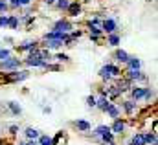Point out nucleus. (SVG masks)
Returning a JSON list of instances; mask_svg holds the SVG:
<instances>
[{
	"instance_id": "nucleus-23",
	"label": "nucleus",
	"mask_w": 158,
	"mask_h": 145,
	"mask_svg": "<svg viewBox=\"0 0 158 145\" xmlns=\"http://www.w3.org/2000/svg\"><path fill=\"white\" fill-rule=\"evenodd\" d=\"M131 143H134V145H145V143H143V134H140V132H136V134L132 136V140H131Z\"/></svg>"
},
{
	"instance_id": "nucleus-4",
	"label": "nucleus",
	"mask_w": 158,
	"mask_h": 145,
	"mask_svg": "<svg viewBox=\"0 0 158 145\" xmlns=\"http://www.w3.org/2000/svg\"><path fill=\"white\" fill-rule=\"evenodd\" d=\"M0 66H2L4 70H15V68L20 66V61H19V59H11V57H7L6 61H2Z\"/></svg>"
},
{
	"instance_id": "nucleus-39",
	"label": "nucleus",
	"mask_w": 158,
	"mask_h": 145,
	"mask_svg": "<svg viewBox=\"0 0 158 145\" xmlns=\"http://www.w3.org/2000/svg\"><path fill=\"white\" fill-rule=\"evenodd\" d=\"M55 0H44V4H53Z\"/></svg>"
},
{
	"instance_id": "nucleus-9",
	"label": "nucleus",
	"mask_w": 158,
	"mask_h": 145,
	"mask_svg": "<svg viewBox=\"0 0 158 145\" xmlns=\"http://www.w3.org/2000/svg\"><path fill=\"white\" fill-rule=\"evenodd\" d=\"M66 11H68V15H70V17H77L79 11H81L79 2H70V4H68V7H66Z\"/></svg>"
},
{
	"instance_id": "nucleus-25",
	"label": "nucleus",
	"mask_w": 158,
	"mask_h": 145,
	"mask_svg": "<svg viewBox=\"0 0 158 145\" xmlns=\"http://www.w3.org/2000/svg\"><path fill=\"white\" fill-rule=\"evenodd\" d=\"M110 46H118L119 44V35H116V33H109V40H107Z\"/></svg>"
},
{
	"instance_id": "nucleus-3",
	"label": "nucleus",
	"mask_w": 158,
	"mask_h": 145,
	"mask_svg": "<svg viewBox=\"0 0 158 145\" xmlns=\"http://www.w3.org/2000/svg\"><path fill=\"white\" fill-rule=\"evenodd\" d=\"M101 28H103V31H107V33H114L116 28H118V24H116L114 19H107V20L101 22Z\"/></svg>"
},
{
	"instance_id": "nucleus-34",
	"label": "nucleus",
	"mask_w": 158,
	"mask_h": 145,
	"mask_svg": "<svg viewBox=\"0 0 158 145\" xmlns=\"http://www.w3.org/2000/svg\"><path fill=\"white\" fill-rule=\"evenodd\" d=\"M86 105H88V107H96V97H94V96H88V97H86Z\"/></svg>"
},
{
	"instance_id": "nucleus-33",
	"label": "nucleus",
	"mask_w": 158,
	"mask_h": 145,
	"mask_svg": "<svg viewBox=\"0 0 158 145\" xmlns=\"http://www.w3.org/2000/svg\"><path fill=\"white\" fill-rule=\"evenodd\" d=\"M44 68H46V70H52V72H59V70H61V66H57V64H46Z\"/></svg>"
},
{
	"instance_id": "nucleus-14",
	"label": "nucleus",
	"mask_w": 158,
	"mask_h": 145,
	"mask_svg": "<svg viewBox=\"0 0 158 145\" xmlns=\"http://www.w3.org/2000/svg\"><path fill=\"white\" fill-rule=\"evenodd\" d=\"M74 125L77 127L79 130H83V132H88V130H90V123H88V121H85V119H77Z\"/></svg>"
},
{
	"instance_id": "nucleus-32",
	"label": "nucleus",
	"mask_w": 158,
	"mask_h": 145,
	"mask_svg": "<svg viewBox=\"0 0 158 145\" xmlns=\"http://www.w3.org/2000/svg\"><path fill=\"white\" fill-rule=\"evenodd\" d=\"M7 19H9V17L0 15V28H7Z\"/></svg>"
},
{
	"instance_id": "nucleus-36",
	"label": "nucleus",
	"mask_w": 158,
	"mask_h": 145,
	"mask_svg": "<svg viewBox=\"0 0 158 145\" xmlns=\"http://www.w3.org/2000/svg\"><path fill=\"white\" fill-rule=\"evenodd\" d=\"M55 59H57V61H61V63H63V61H68V59H70V57H68V55H64V53H59V55H57V57H55Z\"/></svg>"
},
{
	"instance_id": "nucleus-6",
	"label": "nucleus",
	"mask_w": 158,
	"mask_h": 145,
	"mask_svg": "<svg viewBox=\"0 0 158 145\" xmlns=\"http://www.w3.org/2000/svg\"><path fill=\"white\" fill-rule=\"evenodd\" d=\"M53 30H55V31H63V33H68V31L72 30V24H70L68 20H59V22H55Z\"/></svg>"
},
{
	"instance_id": "nucleus-20",
	"label": "nucleus",
	"mask_w": 158,
	"mask_h": 145,
	"mask_svg": "<svg viewBox=\"0 0 158 145\" xmlns=\"http://www.w3.org/2000/svg\"><path fill=\"white\" fill-rule=\"evenodd\" d=\"M105 112H107V114H109L110 118H114V119H116V118H118V116H119V110L116 109L114 105H110V103H109V107L105 109Z\"/></svg>"
},
{
	"instance_id": "nucleus-35",
	"label": "nucleus",
	"mask_w": 158,
	"mask_h": 145,
	"mask_svg": "<svg viewBox=\"0 0 158 145\" xmlns=\"http://www.w3.org/2000/svg\"><path fill=\"white\" fill-rule=\"evenodd\" d=\"M61 138H63V130H61V132H57V136H55V138L52 140V143H53V145H59V142H61Z\"/></svg>"
},
{
	"instance_id": "nucleus-31",
	"label": "nucleus",
	"mask_w": 158,
	"mask_h": 145,
	"mask_svg": "<svg viewBox=\"0 0 158 145\" xmlns=\"http://www.w3.org/2000/svg\"><path fill=\"white\" fill-rule=\"evenodd\" d=\"M9 55H11V52H9V50H0V61H6Z\"/></svg>"
},
{
	"instance_id": "nucleus-1",
	"label": "nucleus",
	"mask_w": 158,
	"mask_h": 145,
	"mask_svg": "<svg viewBox=\"0 0 158 145\" xmlns=\"http://www.w3.org/2000/svg\"><path fill=\"white\" fill-rule=\"evenodd\" d=\"M26 64H28V66H40V68H44V66H46V61H44V59L40 57L39 48L31 50V53H30V57H28Z\"/></svg>"
},
{
	"instance_id": "nucleus-26",
	"label": "nucleus",
	"mask_w": 158,
	"mask_h": 145,
	"mask_svg": "<svg viewBox=\"0 0 158 145\" xmlns=\"http://www.w3.org/2000/svg\"><path fill=\"white\" fill-rule=\"evenodd\" d=\"M88 28H90L92 37H99V35H101V28H99V26H94V24H90V22H88Z\"/></svg>"
},
{
	"instance_id": "nucleus-16",
	"label": "nucleus",
	"mask_w": 158,
	"mask_h": 145,
	"mask_svg": "<svg viewBox=\"0 0 158 145\" xmlns=\"http://www.w3.org/2000/svg\"><path fill=\"white\" fill-rule=\"evenodd\" d=\"M24 134H26V138H28V140H37V138H39V130H37V129H33V127H28Z\"/></svg>"
},
{
	"instance_id": "nucleus-13",
	"label": "nucleus",
	"mask_w": 158,
	"mask_h": 145,
	"mask_svg": "<svg viewBox=\"0 0 158 145\" xmlns=\"http://www.w3.org/2000/svg\"><path fill=\"white\" fill-rule=\"evenodd\" d=\"M143 143L145 145H156V134H155V132L143 134Z\"/></svg>"
},
{
	"instance_id": "nucleus-29",
	"label": "nucleus",
	"mask_w": 158,
	"mask_h": 145,
	"mask_svg": "<svg viewBox=\"0 0 158 145\" xmlns=\"http://www.w3.org/2000/svg\"><path fill=\"white\" fill-rule=\"evenodd\" d=\"M53 4H55L59 9H66V7H68V4H70V0H55Z\"/></svg>"
},
{
	"instance_id": "nucleus-40",
	"label": "nucleus",
	"mask_w": 158,
	"mask_h": 145,
	"mask_svg": "<svg viewBox=\"0 0 158 145\" xmlns=\"http://www.w3.org/2000/svg\"><path fill=\"white\" fill-rule=\"evenodd\" d=\"M129 145H134V143H129Z\"/></svg>"
},
{
	"instance_id": "nucleus-17",
	"label": "nucleus",
	"mask_w": 158,
	"mask_h": 145,
	"mask_svg": "<svg viewBox=\"0 0 158 145\" xmlns=\"http://www.w3.org/2000/svg\"><path fill=\"white\" fill-rule=\"evenodd\" d=\"M123 129H125V123L116 118V121H114V125L110 127V130H112V132H123Z\"/></svg>"
},
{
	"instance_id": "nucleus-24",
	"label": "nucleus",
	"mask_w": 158,
	"mask_h": 145,
	"mask_svg": "<svg viewBox=\"0 0 158 145\" xmlns=\"http://www.w3.org/2000/svg\"><path fill=\"white\" fill-rule=\"evenodd\" d=\"M31 0H11V7H22V6H30Z\"/></svg>"
},
{
	"instance_id": "nucleus-11",
	"label": "nucleus",
	"mask_w": 158,
	"mask_h": 145,
	"mask_svg": "<svg viewBox=\"0 0 158 145\" xmlns=\"http://www.w3.org/2000/svg\"><path fill=\"white\" fill-rule=\"evenodd\" d=\"M109 103H110V99H109L107 96H101L99 99H96V107H99V110H103V112L109 107Z\"/></svg>"
},
{
	"instance_id": "nucleus-27",
	"label": "nucleus",
	"mask_w": 158,
	"mask_h": 145,
	"mask_svg": "<svg viewBox=\"0 0 158 145\" xmlns=\"http://www.w3.org/2000/svg\"><path fill=\"white\" fill-rule=\"evenodd\" d=\"M17 26H19V19H17V17H9V19H7V28L15 30Z\"/></svg>"
},
{
	"instance_id": "nucleus-18",
	"label": "nucleus",
	"mask_w": 158,
	"mask_h": 145,
	"mask_svg": "<svg viewBox=\"0 0 158 145\" xmlns=\"http://www.w3.org/2000/svg\"><path fill=\"white\" fill-rule=\"evenodd\" d=\"M35 48H37V42H24V44L19 46L20 52H31V50H35Z\"/></svg>"
},
{
	"instance_id": "nucleus-21",
	"label": "nucleus",
	"mask_w": 158,
	"mask_h": 145,
	"mask_svg": "<svg viewBox=\"0 0 158 145\" xmlns=\"http://www.w3.org/2000/svg\"><path fill=\"white\" fill-rule=\"evenodd\" d=\"M116 59H118L119 63H127V59H129V53H127L125 50H118V52H116Z\"/></svg>"
},
{
	"instance_id": "nucleus-7",
	"label": "nucleus",
	"mask_w": 158,
	"mask_h": 145,
	"mask_svg": "<svg viewBox=\"0 0 158 145\" xmlns=\"http://www.w3.org/2000/svg\"><path fill=\"white\" fill-rule=\"evenodd\" d=\"M28 75H30L28 72H15L13 75H7L6 81L7 83H11V81H24V79H28Z\"/></svg>"
},
{
	"instance_id": "nucleus-12",
	"label": "nucleus",
	"mask_w": 158,
	"mask_h": 145,
	"mask_svg": "<svg viewBox=\"0 0 158 145\" xmlns=\"http://www.w3.org/2000/svg\"><path fill=\"white\" fill-rule=\"evenodd\" d=\"M125 64L129 66V70H138V68H140V59H136V57H129Z\"/></svg>"
},
{
	"instance_id": "nucleus-19",
	"label": "nucleus",
	"mask_w": 158,
	"mask_h": 145,
	"mask_svg": "<svg viewBox=\"0 0 158 145\" xmlns=\"http://www.w3.org/2000/svg\"><path fill=\"white\" fill-rule=\"evenodd\" d=\"M109 130H110V127H107V125H99V127L94 130V136H96V138H101V136H103L105 132H109Z\"/></svg>"
},
{
	"instance_id": "nucleus-22",
	"label": "nucleus",
	"mask_w": 158,
	"mask_h": 145,
	"mask_svg": "<svg viewBox=\"0 0 158 145\" xmlns=\"http://www.w3.org/2000/svg\"><path fill=\"white\" fill-rule=\"evenodd\" d=\"M123 109H125L127 114H132L134 109H136V103H134V101H125V103H123Z\"/></svg>"
},
{
	"instance_id": "nucleus-10",
	"label": "nucleus",
	"mask_w": 158,
	"mask_h": 145,
	"mask_svg": "<svg viewBox=\"0 0 158 145\" xmlns=\"http://www.w3.org/2000/svg\"><path fill=\"white\" fill-rule=\"evenodd\" d=\"M59 46H63V40L61 39H46V48L48 50H55Z\"/></svg>"
},
{
	"instance_id": "nucleus-2",
	"label": "nucleus",
	"mask_w": 158,
	"mask_h": 145,
	"mask_svg": "<svg viewBox=\"0 0 158 145\" xmlns=\"http://www.w3.org/2000/svg\"><path fill=\"white\" fill-rule=\"evenodd\" d=\"M119 68L118 66H114V64H105L101 70H99V75L103 77V79H110V77H119Z\"/></svg>"
},
{
	"instance_id": "nucleus-5",
	"label": "nucleus",
	"mask_w": 158,
	"mask_h": 145,
	"mask_svg": "<svg viewBox=\"0 0 158 145\" xmlns=\"http://www.w3.org/2000/svg\"><path fill=\"white\" fill-rule=\"evenodd\" d=\"M127 77H129L131 81H145V79H147V75L143 72H140V68H138V70H129V72H127Z\"/></svg>"
},
{
	"instance_id": "nucleus-15",
	"label": "nucleus",
	"mask_w": 158,
	"mask_h": 145,
	"mask_svg": "<svg viewBox=\"0 0 158 145\" xmlns=\"http://www.w3.org/2000/svg\"><path fill=\"white\" fill-rule=\"evenodd\" d=\"M131 96L132 99H142L145 96V88H131Z\"/></svg>"
},
{
	"instance_id": "nucleus-28",
	"label": "nucleus",
	"mask_w": 158,
	"mask_h": 145,
	"mask_svg": "<svg viewBox=\"0 0 158 145\" xmlns=\"http://www.w3.org/2000/svg\"><path fill=\"white\" fill-rule=\"evenodd\" d=\"M7 107L11 109V112H13V114H17V116H19V114L22 112V109H20V107H19L17 103H13V101H11V103H7Z\"/></svg>"
},
{
	"instance_id": "nucleus-30",
	"label": "nucleus",
	"mask_w": 158,
	"mask_h": 145,
	"mask_svg": "<svg viewBox=\"0 0 158 145\" xmlns=\"http://www.w3.org/2000/svg\"><path fill=\"white\" fill-rule=\"evenodd\" d=\"M39 145H53V143H52V138L50 136H40Z\"/></svg>"
},
{
	"instance_id": "nucleus-37",
	"label": "nucleus",
	"mask_w": 158,
	"mask_h": 145,
	"mask_svg": "<svg viewBox=\"0 0 158 145\" xmlns=\"http://www.w3.org/2000/svg\"><path fill=\"white\" fill-rule=\"evenodd\" d=\"M9 132H11V134H17V132H19V127H17V125H11V127H9Z\"/></svg>"
},
{
	"instance_id": "nucleus-38",
	"label": "nucleus",
	"mask_w": 158,
	"mask_h": 145,
	"mask_svg": "<svg viewBox=\"0 0 158 145\" xmlns=\"http://www.w3.org/2000/svg\"><path fill=\"white\" fill-rule=\"evenodd\" d=\"M28 145H39V142H35V140H30V143Z\"/></svg>"
},
{
	"instance_id": "nucleus-8",
	"label": "nucleus",
	"mask_w": 158,
	"mask_h": 145,
	"mask_svg": "<svg viewBox=\"0 0 158 145\" xmlns=\"http://www.w3.org/2000/svg\"><path fill=\"white\" fill-rule=\"evenodd\" d=\"M131 86H132V81L129 79V77H125V79H119V83H118V88L119 92H127V90H131Z\"/></svg>"
}]
</instances>
